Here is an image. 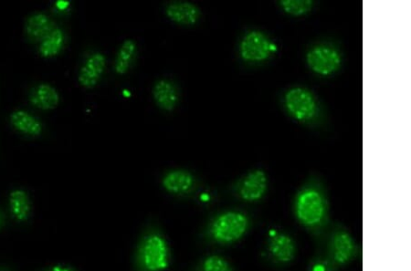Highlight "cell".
<instances>
[{"label":"cell","mask_w":411,"mask_h":271,"mask_svg":"<svg viewBox=\"0 0 411 271\" xmlns=\"http://www.w3.org/2000/svg\"><path fill=\"white\" fill-rule=\"evenodd\" d=\"M267 190V176L264 171L250 172L238 186V194L245 201L253 202L261 200Z\"/></svg>","instance_id":"9"},{"label":"cell","mask_w":411,"mask_h":271,"mask_svg":"<svg viewBox=\"0 0 411 271\" xmlns=\"http://www.w3.org/2000/svg\"><path fill=\"white\" fill-rule=\"evenodd\" d=\"M356 246L352 237L346 232H340L332 241V252L337 263L344 265L352 260L355 254Z\"/></svg>","instance_id":"15"},{"label":"cell","mask_w":411,"mask_h":271,"mask_svg":"<svg viewBox=\"0 0 411 271\" xmlns=\"http://www.w3.org/2000/svg\"><path fill=\"white\" fill-rule=\"evenodd\" d=\"M296 216L305 225L314 227L320 224L325 214V202L318 191L308 189L301 193L296 201Z\"/></svg>","instance_id":"3"},{"label":"cell","mask_w":411,"mask_h":271,"mask_svg":"<svg viewBox=\"0 0 411 271\" xmlns=\"http://www.w3.org/2000/svg\"><path fill=\"white\" fill-rule=\"evenodd\" d=\"M137 44L133 40H126L121 45L114 60V71L116 74H126L131 68L137 57Z\"/></svg>","instance_id":"17"},{"label":"cell","mask_w":411,"mask_h":271,"mask_svg":"<svg viewBox=\"0 0 411 271\" xmlns=\"http://www.w3.org/2000/svg\"><path fill=\"white\" fill-rule=\"evenodd\" d=\"M275 50V45L259 32H252L245 35L240 46L241 55L248 62H262L269 58Z\"/></svg>","instance_id":"5"},{"label":"cell","mask_w":411,"mask_h":271,"mask_svg":"<svg viewBox=\"0 0 411 271\" xmlns=\"http://www.w3.org/2000/svg\"><path fill=\"white\" fill-rule=\"evenodd\" d=\"M249 228V219L238 211H227L216 216L208 227L211 239L220 244H229L241 239Z\"/></svg>","instance_id":"2"},{"label":"cell","mask_w":411,"mask_h":271,"mask_svg":"<svg viewBox=\"0 0 411 271\" xmlns=\"http://www.w3.org/2000/svg\"><path fill=\"white\" fill-rule=\"evenodd\" d=\"M69 5H71V3H69V1H57L55 3V7L57 10L59 11L68 10Z\"/></svg>","instance_id":"22"},{"label":"cell","mask_w":411,"mask_h":271,"mask_svg":"<svg viewBox=\"0 0 411 271\" xmlns=\"http://www.w3.org/2000/svg\"><path fill=\"white\" fill-rule=\"evenodd\" d=\"M11 123L18 132L29 137H39L43 130L41 123L32 113L23 110H17L11 113Z\"/></svg>","instance_id":"13"},{"label":"cell","mask_w":411,"mask_h":271,"mask_svg":"<svg viewBox=\"0 0 411 271\" xmlns=\"http://www.w3.org/2000/svg\"><path fill=\"white\" fill-rule=\"evenodd\" d=\"M107 67V57L101 53H93L86 60L79 72L78 81L84 88L97 85Z\"/></svg>","instance_id":"7"},{"label":"cell","mask_w":411,"mask_h":271,"mask_svg":"<svg viewBox=\"0 0 411 271\" xmlns=\"http://www.w3.org/2000/svg\"><path fill=\"white\" fill-rule=\"evenodd\" d=\"M285 106L299 120H309L316 116L317 104L312 93L303 88L290 90L285 95Z\"/></svg>","instance_id":"4"},{"label":"cell","mask_w":411,"mask_h":271,"mask_svg":"<svg viewBox=\"0 0 411 271\" xmlns=\"http://www.w3.org/2000/svg\"><path fill=\"white\" fill-rule=\"evenodd\" d=\"M65 43V32L60 29H54L41 41L39 48V54L43 58H53L62 51Z\"/></svg>","instance_id":"18"},{"label":"cell","mask_w":411,"mask_h":271,"mask_svg":"<svg viewBox=\"0 0 411 271\" xmlns=\"http://www.w3.org/2000/svg\"><path fill=\"white\" fill-rule=\"evenodd\" d=\"M10 207L12 215L18 221H25L30 214V201L25 191L14 190L10 195Z\"/></svg>","instance_id":"19"},{"label":"cell","mask_w":411,"mask_h":271,"mask_svg":"<svg viewBox=\"0 0 411 271\" xmlns=\"http://www.w3.org/2000/svg\"><path fill=\"white\" fill-rule=\"evenodd\" d=\"M54 28L53 21L42 12L32 14L27 20L25 30L27 36L33 41H42L49 35Z\"/></svg>","instance_id":"14"},{"label":"cell","mask_w":411,"mask_h":271,"mask_svg":"<svg viewBox=\"0 0 411 271\" xmlns=\"http://www.w3.org/2000/svg\"><path fill=\"white\" fill-rule=\"evenodd\" d=\"M270 252L278 261L287 263L294 260L295 246L294 240L287 235L278 234L270 243Z\"/></svg>","instance_id":"16"},{"label":"cell","mask_w":411,"mask_h":271,"mask_svg":"<svg viewBox=\"0 0 411 271\" xmlns=\"http://www.w3.org/2000/svg\"><path fill=\"white\" fill-rule=\"evenodd\" d=\"M196 180L194 176L186 169L168 171L163 176L162 186L170 194L186 195L194 189Z\"/></svg>","instance_id":"8"},{"label":"cell","mask_w":411,"mask_h":271,"mask_svg":"<svg viewBox=\"0 0 411 271\" xmlns=\"http://www.w3.org/2000/svg\"><path fill=\"white\" fill-rule=\"evenodd\" d=\"M166 14L169 20L178 25H194L199 18L201 11L195 4L189 1H172L166 7Z\"/></svg>","instance_id":"10"},{"label":"cell","mask_w":411,"mask_h":271,"mask_svg":"<svg viewBox=\"0 0 411 271\" xmlns=\"http://www.w3.org/2000/svg\"><path fill=\"white\" fill-rule=\"evenodd\" d=\"M48 271H74L69 267L62 266V265H56V266L51 267Z\"/></svg>","instance_id":"23"},{"label":"cell","mask_w":411,"mask_h":271,"mask_svg":"<svg viewBox=\"0 0 411 271\" xmlns=\"http://www.w3.org/2000/svg\"><path fill=\"white\" fill-rule=\"evenodd\" d=\"M29 101L38 109L53 110L60 104V95L53 86L48 83H41L32 90Z\"/></svg>","instance_id":"12"},{"label":"cell","mask_w":411,"mask_h":271,"mask_svg":"<svg viewBox=\"0 0 411 271\" xmlns=\"http://www.w3.org/2000/svg\"><path fill=\"white\" fill-rule=\"evenodd\" d=\"M171 252L167 237L159 225H148L135 248V271H165L170 266Z\"/></svg>","instance_id":"1"},{"label":"cell","mask_w":411,"mask_h":271,"mask_svg":"<svg viewBox=\"0 0 411 271\" xmlns=\"http://www.w3.org/2000/svg\"><path fill=\"white\" fill-rule=\"evenodd\" d=\"M196 271H234L231 265L224 258L219 255H210L206 257L198 264Z\"/></svg>","instance_id":"20"},{"label":"cell","mask_w":411,"mask_h":271,"mask_svg":"<svg viewBox=\"0 0 411 271\" xmlns=\"http://www.w3.org/2000/svg\"><path fill=\"white\" fill-rule=\"evenodd\" d=\"M313 1L311 0H283L281 5L287 13L292 16H302L312 10Z\"/></svg>","instance_id":"21"},{"label":"cell","mask_w":411,"mask_h":271,"mask_svg":"<svg viewBox=\"0 0 411 271\" xmlns=\"http://www.w3.org/2000/svg\"><path fill=\"white\" fill-rule=\"evenodd\" d=\"M306 59L310 68L323 76L333 74L341 64L340 54L330 47L314 48L308 53Z\"/></svg>","instance_id":"6"},{"label":"cell","mask_w":411,"mask_h":271,"mask_svg":"<svg viewBox=\"0 0 411 271\" xmlns=\"http://www.w3.org/2000/svg\"><path fill=\"white\" fill-rule=\"evenodd\" d=\"M152 95L156 104L164 111H173L180 101L176 84L168 79L157 81L153 87Z\"/></svg>","instance_id":"11"}]
</instances>
